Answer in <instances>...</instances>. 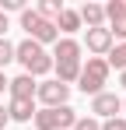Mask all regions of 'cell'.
<instances>
[{
    "label": "cell",
    "mask_w": 126,
    "mask_h": 130,
    "mask_svg": "<svg viewBox=\"0 0 126 130\" xmlns=\"http://www.w3.org/2000/svg\"><path fill=\"white\" fill-rule=\"evenodd\" d=\"M81 42H77V39H60V42L53 46V53H49V56H53V70H56V81H60V85H74V81H77V74H81Z\"/></svg>",
    "instance_id": "6da1fadb"
},
{
    "label": "cell",
    "mask_w": 126,
    "mask_h": 130,
    "mask_svg": "<svg viewBox=\"0 0 126 130\" xmlns=\"http://www.w3.org/2000/svg\"><path fill=\"white\" fill-rule=\"evenodd\" d=\"M14 60L21 63V70L28 74V77H46L49 70H53V56L46 53V46L32 42V39H21L18 46H14Z\"/></svg>",
    "instance_id": "7a4b0ae2"
},
{
    "label": "cell",
    "mask_w": 126,
    "mask_h": 130,
    "mask_svg": "<svg viewBox=\"0 0 126 130\" xmlns=\"http://www.w3.org/2000/svg\"><path fill=\"white\" fill-rule=\"evenodd\" d=\"M105 85H109V63L105 56H88V63H81V74H77V88L84 95H102Z\"/></svg>",
    "instance_id": "3957f363"
},
{
    "label": "cell",
    "mask_w": 126,
    "mask_h": 130,
    "mask_svg": "<svg viewBox=\"0 0 126 130\" xmlns=\"http://www.w3.org/2000/svg\"><path fill=\"white\" fill-rule=\"evenodd\" d=\"M21 28H25V39H32V42H39V46H49V42L56 46L60 42L56 25L46 21V18H39L35 7H25V11H21Z\"/></svg>",
    "instance_id": "277c9868"
},
{
    "label": "cell",
    "mask_w": 126,
    "mask_h": 130,
    "mask_svg": "<svg viewBox=\"0 0 126 130\" xmlns=\"http://www.w3.org/2000/svg\"><path fill=\"white\" fill-rule=\"evenodd\" d=\"M39 130H74L77 123V109L74 106H56V109H35V120Z\"/></svg>",
    "instance_id": "5b68a950"
},
{
    "label": "cell",
    "mask_w": 126,
    "mask_h": 130,
    "mask_svg": "<svg viewBox=\"0 0 126 130\" xmlns=\"http://www.w3.org/2000/svg\"><path fill=\"white\" fill-rule=\"evenodd\" d=\"M35 102H42V109H56V106H70V85L53 81H39L35 88Z\"/></svg>",
    "instance_id": "8992f818"
},
{
    "label": "cell",
    "mask_w": 126,
    "mask_h": 130,
    "mask_svg": "<svg viewBox=\"0 0 126 130\" xmlns=\"http://www.w3.org/2000/svg\"><path fill=\"white\" fill-rule=\"evenodd\" d=\"M105 7V28L112 32V39L126 42V0H109Z\"/></svg>",
    "instance_id": "52a82bcc"
},
{
    "label": "cell",
    "mask_w": 126,
    "mask_h": 130,
    "mask_svg": "<svg viewBox=\"0 0 126 130\" xmlns=\"http://www.w3.org/2000/svg\"><path fill=\"white\" fill-rule=\"evenodd\" d=\"M123 112V99L116 95V91H102V95H95L91 99V116L102 123V120H112V116H119Z\"/></svg>",
    "instance_id": "ba28073f"
},
{
    "label": "cell",
    "mask_w": 126,
    "mask_h": 130,
    "mask_svg": "<svg viewBox=\"0 0 126 130\" xmlns=\"http://www.w3.org/2000/svg\"><path fill=\"white\" fill-rule=\"evenodd\" d=\"M84 46H88V53H91V56H109V49L116 46V39H112V32L102 25V28H88ZM84 46H81V49H84Z\"/></svg>",
    "instance_id": "9c48e42d"
},
{
    "label": "cell",
    "mask_w": 126,
    "mask_h": 130,
    "mask_svg": "<svg viewBox=\"0 0 126 130\" xmlns=\"http://www.w3.org/2000/svg\"><path fill=\"white\" fill-rule=\"evenodd\" d=\"M35 88H39V81L28 77V74L7 77V91H11V99H32V102H35Z\"/></svg>",
    "instance_id": "30bf717a"
},
{
    "label": "cell",
    "mask_w": 126,
    "mask_h": 130,
    "mask_svg": "<svg viewBox=\"0 0 126 130\" xmlns=\"http://www.w3.org/2000/svg\"><path fill=\"white\" fill-rule=\"evenodd\" d=\"M7 116L14 123H32L35 120V102L32 99H11L7 102Z\"/></svg>",
    "instance_id": "8fae6325"
},
{
    "label": "cell",
    "mask_w": 126,
    "mask_h": 130,
    "mask_svg": "<svg viewBox=\"0 0 126 130\" xmlns=\"http://www.w3.org/2000/svg\"><path fill=\"white\" fill-rule=\"evenodd\" d=\"M77 18H81V28H84V25H88V28H102V25H105V7L88 0L81 11H77Z\"/></svg>",
    "instance_id": "7c38bea8"
},
{
    "label": "cell",
    "mask_w": 126,
    "mask_h": 130,
    "mask_svg": "<svg viewBox=\"0 0 126 130\" xmlns=\"http://www.w3.org/2000/svg\"><path fill=\"white\" fill-rule=\"evenodd\" d=\"M56 32H63V39H70L74 32H81V18H77L74 7H63V11H60V18H56Z\"/></svg>",
    "instance_id": "4fadbf2b"
},
{
    "label": "cell",
    "mask_w": 126,
    "mask_h": 130,
    "mask_svg": "<svg viewBox=\"0 0 126 130\" xmlns=\"http://www.w3.org/2000/svg\"><path fill=\"white\" fill-rule=\"evenodd\" d=\"M105 63H109V70L116 67L119 74L126 70V42H116L112 49H109V56H105Z\"/></svg>",
    "instance_id": "5bb4252c"
},
{
    "label": "cell",
    "mask_w": 126,
    "mask_h": 130,
    "mask_svg": "<svg viewBox=\"0 0 126 130\" xmlns=\"http://www.w3.org/2000/svg\"><path fill=\"white\" fill-rule=\"evenodd\" d=\"M60 11H63V0H42L39 7H35V14L46 18V21H53V25H56V18H60Z\"/></svg>",
    "instance_id": "9a60e30c"
},
{
    "label": "cell",
    "mask_w": 126,
    "mask_h": 130,
    "mask_svg": "<svg viewBox=\"0 0 126 130\" xmlns=\"http://www.w3.org/2000/svg\"><path fill=\"white\" fill-rule=\"evenodd\" d=\"M11 60H14V42L11 39H0V70L11 63Z\"/></svg>",
    "instance_id": "2e32d148"
},
{
    "label": "cell",
    "mask_w": 126,
    "mask_h": 130,
    "mask_svg": "<svg viewBox=\"0 0 126 130\" xmlns=\"http://www.w3.org/2000/svg\"><path fill=\"white\" fill-rule=\"evenodd\" d=\"M74 130H102V123H98L95 116H77V123H74Z\"/></svg>",
    "instance_id": "e0dca14e"
},
{
    "label": "cell",
    "mask_w": 126,
    "mask_h": 130,
    "mask_svg": "<svg viewBox=\"0 0 126 130\" xmlns=\"http://www.w3.org/2000/svg\"><path fill=\"white\" fill-rule=\"evenodd\" d=\"M102 130H126V116H112V120H102Z\"/></svg>",
    "instance_id": "ac0fdd59"
},
{
    "label": "cell",
    "mask_w": 126,
    "mask_h": 130,
    "mask_svg": "<svg viewBox=\"0 0 126 130\" xmlns=\"http://www.w3.org/2000/svg\"><path fill=\"white\" fill-rule=\"evenodd\" d=\"M7 123H11V116H7V106H0V130H7Z\"/></svg>",
    "instance_id": "d6986e66"
},
{
    "label": "cell",
    "mask_w": 126,
    "mask_h": 130,
    "mask_svg": "<svg viewBox=\"0 0 126 130\" xmlns=\"http://www.w3.org/2000/svg\"><path fill=\"white\" fill-rule=\"evenodd\" d=\"M7 28H11L7 25V14H0V39H7Z\"/></svg>",
    "instance_id": "ffe728a7"
},
{
    "label": "cell",
    "mask_w": 126,
    "mask_h": 130,
    "mask_svg": "<svg viewBox=\"0 0 126 130\" xmlns=\"http://www.w3.org/2000/svg\"><path fill=\"white\" fill-rule=\"evenodd\" d=\"M0 91H7V74L0 70Z\"/></svg>",
    "instance_id": "44dd1931"
},
{
    "label": "cell",
    "mask_w": 126,
    "mask_h": 130,
    "mask_svg": "<svg viewBox=\"0 0 126 130\" xmlns=\"http://www.w3.org/2000/svg\"><path fill=\"white\" fill-rule=\"evenodd\" d=\"M119 85H123V88H126V70H123V74H119Z\"/></svg>",
    "instance_id": "7402d4cb"
},
{
    "label": "cell",
    "mask_w": 126,
    "mask_h": 130,
    "mask_svg": "<svg viewBox=\"0 0 126 130\" xmlns=\"http://www.w3.org/2000/svg\"><path fill=\"white\" fill-rule=\"evenodd\" d=\"M123 112H126V99H123Z\"/></svg>",
    "instance_id": "603a6c76"
}]
</instances>
